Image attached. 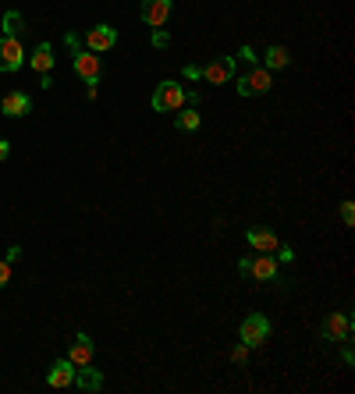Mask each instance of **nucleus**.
I'll return each mask as SVG.
<instances>
[{
    "label": "nucleus",
    "instance_id": "f257e3e1",
    "mask_svg": "<svg viewBox=\"0 0 355 394\" xmlns=\"http://www.w3.org/2000/svg\"><path fill=\"white\" fill-rule=\"evenodd\" d=\"M64 43L71 46V68H75V75H82L85 82H96V78H100V71H103L100 57H96L93 50H82L75 33H68V36H64Z\"/></svg>",
    "mask_w": 355,
    "mask_h": 394
},
{
    "label": "nucleus",
    "instance_id": "f03ea898",
    "mask_svg": "<svg viewBox=\"0 0 355 394\" xmlns=\"http://www.w3.org/2000/svg\"><path fill=\"white\" fill-rule=\"evenodd\" d=\"M270 334H274V323L266 320L263 313H249V316L242 320V327H239V338H242V345H249V348L266 345V341H270Z\"/></svg>",
    "mask_w": 355,
    "mask_h": 394
},
{
    "label": "nucleus",
    "instance_id": "7ed1b4c3",
    "mask_svg": "<svg viewBox=\"0 0 355 394\" xmlns=\"http://www.w3.org/2000/svg\"><path fill=\"white\" fill-rule=\"evenodd\" d=\"M185 93H189V89L185 85H178V82H160L157 89H153V110L157 114H171V110H182L185 107Z\"/></svg>",
    "mask_w": 355,
    "mask_h": 394
},
{
    "label": "nucleus",
    "instance_id": "20e7f679",
    "mask_svg": "<svg viewBox=\"0 0 355 394\" xmlns=\"http://www.w3.org/2000/svg\"><path fill=\"white\" fill-rule=\"evenodd\" d=\"M270 85H274V75L266 68H249L239 78V93L242 96H263V93H270Z\"/></svg>",
    "mask_w": 355,
    "mask_h": 394
},
{
    "label": "nucleus",
    "instance_id": "39448f33",
    "mask_svg": "<svg viewBox=\"0 0 355 394\" xmlns=\"http://www.w3.org/2000/svg\"><path fill=\"white\" fill-rule=\"evenodd\" d=\"M171 11H174V0H142L139 18L146 25H153V28H164V22L171 18Z\"/></svg>",
    "mask_w": 355,
    "mask_h": 394
},
{
    "label": "nucleus",
    "instance_id": "423d86ee",
    "mask_svg": "<svg viewBox=\"0 0 355 394\" xmlns=\"http://www.w3.org/2000/svg\"><path fill=\"white\" fill-rule=\"evenodd\" d=\"M25 60L21 40L18 36H0V71H18Z\"/></svg>",
    "mask_w": 355,
    "mask_h": 394
},
{
    "label": "nucleus",
    "instance_id": "0eeeda50",
    "mask_svg": "<svg viewBox=\"0 0 355 394\" xmlns=\"http://www.w3.org/2000/svg\"><path fill=\"white\" fill-rule=\"evenodd\" d=\"M114 43H117V28L114 25H93L85 33V50H93V53H107Z\"/></svg>",
    "mask_w": 355,
    "mask_h": 394
},
{
    "label": "nucleus",
    "instance_id": "6e6552de",
    "mask_svg": "<svg viewBox=\"0 0 355 394\" xmlns=\"http://www.w3.org/2000/svg\"><path fill=\"white\" fill-rule=\"evenodd\" d=\"M323 341H352V316L331 313L327 323H323Z\"/></svg>",
    "mask_w": 355,
    "mask_h": 394
},
{
    "label": "nucleus",
    "instance_id": "1a4fd4ad",
    "mask_svg": "<svg viewBox=\"0 0 355 394\" xmlns=\"http://www.w3.org/2000/svg\"><path fill=\"white\" fill-rule=\"evenodd\" d=\"M202 78L210 82V85L231 82V78H234V57H217V60H210V65L202 68Z\"/></svg>",
    "mask_w": 355,
    "mask_h": 394
},
{
    "label": "nucleus",
    "instance_id": "9d476101",
    "mask_svg": "<svg viewBox=\"0 0 355 394\" xmlns=\"http://www.w3.org/2000/svg\"><path fill=\"white\" fill-rule=\"evenodd\" d=\"M46 384H50V387H57V391L71 387V384H75V362H71V359L53 362V366H50V373H46Z\"/></svg>",
    "mask_w": 355,
    "mask_h": 394
},
{
    "label": "nucleus",
    "instance_id": "9b49d317",
    "mask_svg": "<svg viewBox=\"0 0 355 394\" xmlns=\"http://www.w3.org/2000/svg\"><path fill=\"white\" fill-rule=\"evenodd\" d=\"M249 277L256 281H274L277 277V259L270 252H259L256 259H249Z\"/></svg>",
    "mask_w": 355,
    "mask_h": 394
},
{
    "label": "nucleus",
    "instance_id": "f8f14e48",
    "mask_svg": "<svg viewBox=\"0 0 355 394\" xmlns=\"http://www.w3.org/2000/svg\"><path fill=\"white\" fill-rule=\"evenodd\" d=\"M245 238H249V246L256 252H277V234L270 228H249Z\"/></svg>",
    "mask_w": 355,
    "mask_h": 394
},
{
    "label": "nucleus",
    "instance_id": "ddd939ff",
    "mask_svg": "<svg viewBox=\"0 0 355 394\" xmlns=\"http://www.w3.org/2000/svg\"><path fill=\"white\" fill-rule=\"evenodd\" d=\"M28 110H33V100H28L25 93H8L4 100H0V114H8V117H25Z\"/></svg>",
    "mask_w": 355,
    "mask_h": 394
},
{
    "label": "nucleus",
    "instance_id": "4468645a",
    "mask_svg": "<svg viewBox=\"0 0 355 394\" xmlns=\"http://www.w3.org/2000/svg\"><path fill=\"white\" fill-rule=\"evenodd\" d=\"M93 352H96L93 338H89V334H78L75 345H71V352H68V359L75 362V366H89V362H93Z\"/></svg>",
    "mask_w": 355,
    "mask_h": 394
},
{
    "label": "nucleus",
    "instance_id": "2eb2a0df",
    "mask_svg": "<svg viewBox=\"0 0 355 394\" xmlns=\"http://www.w3.org/2000/svg\"><path fill=\"white\" fill-rule=\"evenodd\" d=\"M75 384L82 391H89V394H96V391H103V373L89 370V366H75Z\"/></svg>",
    "mask_w": 355,
    "mask_h": 394
},
{
    "label": "nucleus",
    "instance_id": "dca6fc26",
    "mask_svg": "<svg viewBox=\"0 0 355 394\" xmlns=\"http://www.w3.org/2000/svg\"><path fill=\"white\" fill-rule=\"evenodd\" d=\"M28 65H33L40 75H50V71H53V46H50V43H40V46L33 50V57H28Z\"/></svg>",
    "mask_w": 355,
    "mask_h": 394
},
{
    "label": "nucleus",
    "instance_id": "f3484780",
    "mask_svg": "<svg viewBox=\"0 0 355 394\" xmlns=\"http://www.w3.org/2000/svg\"><path fill=\"white\" fill-rule=\"evenodd\" d=\"M263 57H266V71H281V68H288V65H291L288 46H277V43H274L270 50H266Z\"/></svg>",
    "mask_w": 355,
    "mask_h": 394
},
{
    "label": "nucleus",
    "instance_id": "a211bd4d",
    "mask_svg": "<svg viewBox=\"0 0 355 394\" xmlns=\"http://www.w3.org/2000/svg\"><path fill=\"white\" fill-rule=\"evenodd\" d=\"M174 125H178V128H182V132H196V128L202 125V117H199L196 110H182V114H178V117H174Z\"/></svg>",
    "mask_w": 355,
    "mask_h": 394
},
{
    "label": "nucleus",
    "instance_id": "6ab92c4d",
    "mask_svg": "<svg viewBox=\"0 0 355 394\" xmlns=\"http://www.w3.org/2000/svg\"><path fill=\"white\" fill-rule=\"evenodd\" d=\"M21 28H25V25H21V15H18V11H8L4 22H0V33H4V36H18Z\"/></svg>",
    "mask_w": 355,
    "mask_h": 394
},
{
    "label": "nucleus",
    "instance_id": "aec40b11",
    "mask_svg": "<svg viewBox=\"0 0 355 394\" xmlns=\"http://www.w3.org/2000/svg\"><path fill=\"white\" fill-rule=\"evenodd\" d=\"M341 221H345V228H352V224H355V206H352L348 199L341 203Z\"/></svg>",
    "mask_w": 355,
    "mask_h": 394
},
{
    "label": "nucleus",
    "instance_id": "412c9836",
    "mask_svg": "<svg viewBox=\"0 0 355 394\" xmlns=\"http://www.w3.org/2000/svg\"><path fill=\"white\" fill-rule=\"evenodd\" d=\"M11 284V263L8 259H0V288Z\"/></svg>",
    "mask_w": 355,
    "mask_h": 394
},
{
    "label": "nucleus",
    "instance_id": "4be33fe9",
    "mask_svg": "<svg viewBox=\"0 0 355 394\" xmlns=\"http://www.w3.org/2000/svg\"><path fill=\"white\" fill-rule=\"evenodd\" d=\"M239 57L245 60L249 68H256V50H252V46H242V50H239Z\"/></svg>",
    "mask_w": 355,
    "mask_h": 394
},
{
    "label": "nucleus",
    "instance_id": "5701e85b",
    "mask_svg": "<svg viewBox=\"0 0 355 394\" xmlns=\"http://www.w3.org/2000/svg\"><path fill=\"white\" fill-rule=\"evenodd\" d=\"M167 43H171V36L164 33V28H157V33H153V46H157V50H164Z\"/></svg>",
    "mask_w": 355,
    "mask_h": 394
},
{
    "label": "nucleus",
    "instance_id": "b1692460",
    "mask_svg": "<svg viewBox=\"0 0 355 394\" xmlns=\"http://www.w3.org/2000/svg\"><path fill=\"white\" fill-rule=\"evenodd\" d=\"M231 359H234V362H239V366H242V362L249 359V345H239V348L231 352Z\"/></svg>",
    "mask_w": 355,
    "mask_h": 394
},
{
    "label": "nucleus",
    "instance_id": "393cba45",
    "mask_svg": "<svg viewBox=\"0 0 355 394\" xmlns=\"http://www.w3.org/2000/svg\"><path fill=\"white\" fill-rule=\"evenodd\" d=\"M185 78H202V68L199 65H185Z\"/></svg>",
    "mask_w": 355,
    "mask_h": 394
},
{
    "label": "nucleus",
    "instance_id": "a878e982",
    "mask_svg": "<svg viewBox=\"0 0 355 394\" xmlns=\"http://www.w3.org/2000/svg\"><path fill=\"white\" fill-rule=\"evenodd\" d=\"M277 259H281V263H291V259H295V249H291V246H281V256H277Z\"/></svg>",
    "mask_w": 355,
    "mask_h": 394
},
{
    "label": "nucleus",
    "instance_id": "bb28decb",
    "mask_svg": "<svg viewBox=\"0 0 355 394\" xmlns=\"http://www.w3.org/2000/svg\"><path fill=\"white\" fill-rule=\"evenodd\" d=\"M18 259H21V249L11 246V249H8V263H18Z\"/></svg>",
    "mask_w": 355,
    "mask_h": 394
},
{
    "label": "nucleus",
    "instance_id": "cd10ccee",
    "mask_svg": "<svg viewBox=\"0 0 355 394\" xmlns=\"http://www.w3.org/2000/svg\"><path fill=\"white\" fill-rule=\"evenodd\" d=\"M8 153H11V142H8V139H0V160H4Z\"/></svg>",
    "mask_w": 355,
    "mask_h": 394
}]
</instances>
